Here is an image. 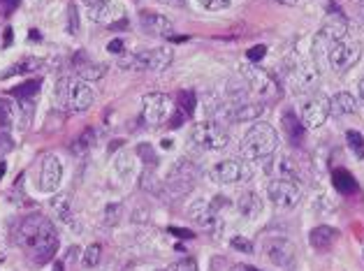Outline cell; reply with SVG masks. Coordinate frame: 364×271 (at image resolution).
<instances>
[{"instance_id":"1","label":"cell","mask_w":364,"mask_h":271,"mask_svg":"<svg viewBox=\"0 0 364 271\" xmlns=\"http://www.w3.org/2000/svg\"><path fill=\"white\" fill-rule=\"evenodd\" d=\"M14 241L38 262L47 265L58 250V232L54 223L42 214H31L21 218V223L14 230Z\"/></svg>"},{"instance_id":"2","label":"cell","mask_w":364,"mask_h":271,"mask_svg":"<svg viewBox=\"0 0 364 271\" xmlns=\"http://www.w3.org/2000/svg\"><path fill=\"white\" fill-rule=\"evenodd\" d=\"M54 98H56L58 109H63L68 114H77L91 107L95 100V93L91 86L84 79H79V77H63V79L56 84Z\"/></svg>"},{"instance_id":"3","label":"cell","mask_w":364,"mask_h":271,"mask_svg":"<svg viewBox=\"0 0 364 271\" xmlns=\"http://www.w3.org/2000/svg\"><path fill=\"white\" fill-rule=\"evenodd\" d=\"M279 146V135L274 126L264 123H253L248 128V133L242 139V155L246 160H269L274 151Z\"/></svg>"},{"instance_id":"4","label":"cell","mask_w":364,"mask_h":271,"mask_svg":"<svg viewBox=\"0 0 364 271\" xmlns=\"http://www.w3.org/2000/svg\"><path fill=\"white\" fill-rule=\"evenodd\" d=\"M174 54L172 49L167 47H156V49H146L139 51V54H128L121 58V67H130V70H146V72H163L172 65Z\"/></svg>"},{"instance_id":"5","label":"cell","mask_w":364,"mask_h":271,"mask_svg":"<svg viewBox=\"0 0 364 271\" xmlns=\"http://www.w3.org/2000/svg\"><path fill=\"white\" fill-rule=\"evenodd\" d=\"M346 33H348V21H346L343 14H330L327 16V21L323 23V28L316 33L314 38V56L316 60L321 56H327L330 54V49L336 45L339 40L346 38Z\"/></svg>"},{"instance_id":"6","label":"cell","mask_w":364,"mask_h":271,"mask_svg":"<svg viewBox=\"0 0 364 271\" xmlns=\"http://www.w3.org/2000/svg\"><path fill=\"white\" fill-rule=\"evenodd\" d=\"M191 142L195 146L204 148V151H220V148L228 146L230 135L223 126L216 123V121H200V123L193 126Z\"/></svg>"},{"instance_id":"7","label":"cell","mask_w":364,"mask_h":271,"mask_svg":"<svg viewBox=\"0 0 364 271\" xmlns=\"http://www.w3.org/2000/svg\"><path fill=\"white\" fill-rule=\"evenodd\" d=\"M200 177V167L191 158H181L179 162L170 170V177L165 181V188L172 197H183L188 192L195 181Z\"/></svg>"},{"instance_id":"8","label":"cell","mask_w":364,"mask_h":271,"mask_svg":"<svg viewBox=\"0 0 364 271\" xmlns=\"http://www.w3.org/2000/svg\"><path fill=\"white\" fill-rule=\"evenodd\" d=\"M174 111V100L167 93H149L141 100V118L146 126H163Z\"/></svg>"},{"instance_id":"9","label":"cell","mask_w":364,"mask_h":271,"mask_svg":"<svg viewBox=\"0 0 364 271\" xmlns=\"http://www.w3.org/2000/svg\"><path fill=\"white\" fill-rule=\"evenodd\" d=\"M330 98L323 93H309L304 95V100H301V121H304L306 128H321L325 126V121L330 118Z\"/></svg>"},{"instance_id":"10","label":"cell","mask_w":364,"mask_h":271,"mask_svg":"<svg viewBox=\"0 0 364 271\" xmlns=\"http://www.w3.org/2000/svg\"><path fill=\"white\" fill-rule=\"evenodd\" d=\"M267 192H269L272 204L281 209V211L295 209L301 202V186H299V181H292V179H274L269 183Z\"/></svg>"},{"instance_id":"11","label":"cell","mask_w":364,"mask_h":271,"mask_svg":"<svg viewBox=\"0 0 364 271\" xmlns=\"http://www.w3.org/2000/svg\"><path fill=\"white\" fill-rule=\"evenodd\" d=\"M362 56V45L355 40H339L336 45L330 49V54H327V60H330V67L334 70L336 74H343L348 72V70L358 63Z\"/></svg>"},{"instance_id":"12","label":"cell","mask_w":364,"mask_h":271,"mask_svg":"<svg viewBox=\"0 0 364 271\" xmlns=\"http://www.w3.org/2000/svg\"><path fill=\"white\" fill-rule=\"evenodd\" d=\"M242 74H244V84L248 86V91L257 98H274V95H279V86L277 82L272 79V77L260 70L255 63H244L242 65Z\"/></svg>"},{"instance_id":"13","label":"cell","mask_w":364,"mask_h":271,"mask_svg":"<svg viewBox=\"0 0 364 271\" xmlns=\"http://www.w3.org/2000/svg\"><path fill=\"white\" fill-rule=\"evenodd\" d=\"M264 255L269 258L272 265H277L281 269H290L297 260V248L286 237H274L264 241Z\"/></svg>"},{"instance_id":"14","label":"cell","mask_w":364,"mask_h":271,"mask_svg":"<svg viewBox=\"0 0 364 271\" xmlns=\"http://www.w3.org/2000/svg\"><path fill=\"white\" fill-rule=\"evenodd\" d=\"M318 79H321V72H318V67L314 63H297L290 70V86L299 95L314 93Z\"/></svg>"},{"instance_id":"15","label":"cell","mask_w":364,"mask_h":271,"mask_svg":"<svg viewBox=\"0 0 364 271\" xmlns=\"http://www.w3.org/2000/svg\"><path fill=\"white\" fill-rule=\"evenodd\" d=\"M86 10H88V19L95 23H105L107 28H121L123 23H128V21H123L121 7L114 3V0H100V3L86 7Z\"/></svg>"},{"instance_id":"16","label":"cell","mask_w":364,"mask_h":271,"mask_svg":"<svg viewBox=\"0 0 364 271\" xmlns=\"http://www.w3.org/2000/svg\"><path fill=\"white\" fill-rule=\"evenodd\" d=\"M262 111H264V104H262V102H253V100L239 102V104H230V102H225V107L218 111V116H220V118H225V121H232V123H244V121H255V118H260V116H262Z\"/></svg>"},{"instance_id":"17","label":"cell","mask_w":364,"mask_h":271,"mask_svg":"<svg viewBox=\"0 0 364 271\" xmlns=\"http://www.w3.org/2000/svg\"><path fill=\"white\" fill-rule=\"evenodd\" d=\"M60 179H63V165L56 158V155H44V160L40 165V179L38 186L42 192H54L58 188Z\"/></svg>"},{"instance_id":"18","label":"cell","mask_w":364,"mask_h":271,"mask_svg":"<svg viewBox=\"0 0 364 271\" xmlns=\"http://www.w3.org/2000/svg\"><path fill=\"white\" fill-rule=\"evenodd\" d=\"M139 23H141V31L149 35H156V38L170 40L174 33V23L158 12H139Z\"/></svg>"},{"instance_id":"19","label":"cell","mask_w":364,"mask_h":271,"mask_svg":"<svg viewBox=\"0 0 364 271\" xmlns=\"http://www.w3.org/2000/svg\"><path fill=\"white\" fill-rule=\"evenodd\" d=\"M209 177H211V181L228 186V183L242 181L244 177H248V174H246V167L239 160H223V162H218V165L211 167Z\"/></svg>"},{"instance_id":"20","label":"cell","mask_w":364,"mask_h":271,"mask_svg":"<svg viewBox=\"0 0 364 271\" xmlns=\"http://www.w3.org/2000/svg\"><path fill=\"white\" fill-rule=\"evenodd\" d=\"M73 67L77 70L79 79H84V82H97V79H102L105 72H107V67L100 65V63H95V60H91V58H86L84 54L75 56Z\"/></svg>"},{"instance_id":"21","label":"cell","mask_w":364,"mask_h":271,"mask_svg":"<svg viewBox=\"0 0 364 271\" xmlns=\"http://www.w3.org/2000/svg\"><path fill=\"white\" fill-rule=\"evenodd\" d=\"M281 121H283V130H286V137L290 139V144H295V146L304 144V135H306L304 121H301L292 109L283 111V118Z\"/></svg>"},{"instance_id":"22","label":"cell","mask_w":364,"mask_h":271,"mask_svg":"<svg viewBox=\"0 0 364 271\" xmlns=\"http://www.w3.org/2000/svg\"><path fill=\"white\" fill-rule=\"evenodd\" d=\"M188 216L200 227H207V230H211V227L218 225L216 223V209L211 206L209 202H204V199H198V202H193V206L188 209Z\"/></svg>"},{"instance_id":"23","label":"cell","mask_w":364,"mask_h":271,"mask_svg":"<svg viewBox=\"0 0 364 271\" xmlns=\"http://www.w3.org/2000/svg\"><path fill=\"white\" fill-rule=\"evenodd\" d=\"M336 239H339V232H336L334 227H330V225H318L309 234L311 246L318 248V250H327Z\"/></svg>"},{"instance_id":"24","label":"cell","mask_w":364,"mask_h":271,"mask_svg":"<svg viewBox=\"0 0 364 271\" xmlns=\"http://www.w3.org/2000/svg\"><path fill=\"white\" fill-rule=\"evenodd\" d=\"M330 109L334 116H348V114H355L358 111V100L353 98L350 93H336L334 98H330Z\"/></svg>"},{"instance_id":"25","label":"cell","mask_w":364,"mask_h":271,"mask_svg":"<svg viewBox=\"0 0 364 271\" xmlns=\"http://www.w3.org/2000/svg\"><path fill=\"white\" fill-rule=\"evenodd\" d=\"M332 183H334L336 192H341V195H355V192L360 190L358 181H355L353 174L346 172V170H334L332 172Z\"/></svg>"},{"instance_id":"26","label":"cell","mask_w":364,"mask_h":271,"mask_svg":"<svg viewBox=\"0 0 364 271\" xmlns=\"http://www.w3.org/2000/svg\"><path fill=\"white\" fill-rule=\"evenodd\" d=\"M239 211H242L244 218H257L262 211V199L255 195V192H244L242 197H239Z\"/></svg>"},{"instance_id":"27","label":"cell","mask_w":364,"mask_h":271,"mask_svg":"<svg viewBox=\"0 0 364 271\" xmlns=\"http://www.w3.org/2000/svg\"><path fill=\"white\" fill-rule=\"evenodd\" d=\"M40 89H42V82L40 79H28V82H23L19 86H14V89H10V98L21 100V102H28V100L35 98V95H38Z\"/></svg>"},{"instance_id":"28","label":"cell","mask_w":364,"mask_h":271,"mask_svg":"<svg viewBox=\"0 0 364 271\" xmlns=\"http://www.w3.org/2000/svg\"><path fill=\"white\" fill-rule=\"evenodd\" d=\"M51 209L63 223H73V209H70V197L68 195H56L51 199Z\"/></svg>"},{"instance_id":"29","label":"cell","mask_w":364,"mask_h":271,"mask_svg":"<svg viewBox=\"0 0 364 271\" xmlns=\"http://www.w3.org/2000/svg\"><path fill=\"white\" fill-rule=\"evenodd\" d=\"M346 142H348V148L353 151L355 158L364 160V137H362V133H358V130H348V133H346Z\"/></svg>"},{"instance_id":"30","label":"cell","mask_w":364,"mask_h":271,"mask_svg":"<svg viewBox=\"0 0 364 271\" xmlns=\"http://www.w3.org/2000/svg\"><path fill=\"white\" fill-rule=\"evenodd\" d=\"M42 67V60L40 58H26L19 60L14 67H10L3 77H12V74H26V72H33V70H40Z\"/></svg>"},{"instance_id":"31","label":"cell","mask_w":364,"mask_h":271,"mask_svg":"<svg viewBox=\"0 0 364 271\" xmlns=\"http://www.w3.org/2000/svg\"><path fill=\"white\" fill-rule=\"evenodd\" d=\"M277 172H279V179H292V181H299V170L297 165L292 162L290 158H281L277 165Z\"/></svg>"},{"instance_id":"32","label":"cell","mask_w":364,"mask_h":271,"mask_svg":"<svg viewBox=\"0 0 364 271\" xmlns=\"http://www.w3.org/2000/svg\"><path fill=\"white\" fill-rule=\"evenodd\" d=\"M100 258H102V246L100 243H91L86 250H84V267H97V262H100Z\"/></svg>"},{"instance_id":"33","label":"cell","mask_w":364,"mask_h":271,"mask_svg":"<svg viewBox=\"0 0 364 271\" xmlns=\"http://www.w3.org/2000/svg\"><path fill=\"white\" fill-rule=\"evenodd\" d=\"M14 123V107L10 100H0V128H10Z\"/></svg>"},{"instance_id":"34","label":"cell","mask_w":364,"mask_h":271,"mask_svg":"<svg viewBox=\"0 0 364 271\" xmlns=\"http://www.w3.org/2000/svg\"><path fill=\"white\" fill-rule=\"evenodd\" d=\"M121 204H107L105 206V214H102V223L107 225V227H114V225H119L121 221Z\"/></svg>"},{"instance_id":"35","label":"cell","mask_w":364,"mask_h":271,"mask_svg":"<svg viewBox=\"0 0 364 271\" xmlns=\"http://www.w3.org/2000/svg\"><path fill=\"white\" fill-rule=\"evenodd\" d=\"M176 104H179V109L186 114V116H191L193 109H195V95H193V91H181Z\"/></svg>"},{"instance_id":"36","label":"cell","mask_w":364,"mask_h":271,"mask_svg":"<svg viewBox=\"0 0 364 271\" xmlns=\"http://www.w3.org/2000/svg\"><path fill=\"white\" fill-rule=\"evenodd\" d=\"M114 167H117V172L121 174V177H130L132 172H135V167H132V158L130 155H119L117 158V162H114Z\"/></svg>"},{"instance_id":"37","label":"cell","mask_w":364,"mask_h":271,"mask_svg":"<svg viewBox=\"0 0 364 271\" xmlns=\"http://www.w3.org/2000/svg\"><path fill=\"white\" fill-rule=\"evenodd\" d=\"M165 271H198V262H195L193 258H183V260L172 262Z\"/></svg>"},{"instance_id":"38","label":"cell","mask_w":364,"mask_h":271,"mask_svg":"<svg viewBox=\"0 0 364 271\" xmlns=\"http://www.w3.org/2000/svg\"><path fill=\"white\" fill-rule=\"evenodd\" d=\"M93 142H95V133H93V130H86V133H84V135L79 137L77 142H75V146H73V148H75L77 153H84L86 148L91 146Z\"/></svg>"},{"instance_id":"39","label":"cell","mask_w":364,"mask_h":271,"mask_svg":"<svg viewBox=\"0 0 364 271\" xmlns=\"http://www.w3.org/2000/svg\"><path fill=\"white\" fill-rule=\"evenodd\" d=\"M267 56V45H255L246 51V58H248V63H260V60Z\"/></svg>"},{"instance_id":"40","label":"cell","mask_w":364,"mask_h":271,"mask_svg":"<svg viewBox=\"0 0 364 271\" xmlns=\"http://www.w3.org/2000/svg\"><path fill=\"white\" fill-rule=\"evenodd\" d=\"M137 153L141 155V160H144L146 165H154V162H156L154 148H151L149 144H139V146H137Z\"/></svg>"},{"instance_id":"41","label":"cell","mask_w":364,"mask_h":271,"mask_svg":"<svg viewBox=\"0 0 364 271\" xmlns=\"http://www.w3.org/2000/svg\"><path fill=\"white\" fill-rule=\"evenodd\" d=\"M232 0H200V5L204 7V10H223V7H228Z\"/></svg>"},{"instance_id":"42","label":"cell","mask_w":364,"mask_h":271,"mask_svg":"<svg viewBox=\"0 0 364 271\" xmlns=\"http://www.w3.org/2000/svg\"><path fill=\"white\" fill-rule=\"evenodd\" d=\"M232 248L242 250V253H253V243L248 239H244V237H235L232 239Z\"/></svg>"},{"instance_id":"43","label":"cell","mask_w":364,"mask_h":271,"mask_svg":"<svg viewBox=\"0 0 364 271\" xmlns=\"http://www.w3.org/2000/svg\"><path fill=\"white\" fill-rule=\"evenodd\" d=\"M14 148V142H12V137L10 135H0V158L3 155H7Z\"/></svg>"},{"instance_id":"44","label":"cell","mask_w":364,"mask_h":271,"mask_svg":"<svg viewBox=\"0 0 364 271\" xmlns=\"http://www.w3.org/2000/svg\"><path fill=\"white\" fill-rule=\"evenodd\" d=\"M68 16H70V33H77L79 31V19H77V7L75 5L68 7Z\"/></svg>"},{"instance_id":"45","label":"cell","mask_w":364,"mask_h":271,"mask_svg":"<svg viewBox=\"0 0 364 271\" xmlns=\"http://www.w3.org/2000/svg\"><path fill=\"white\" fill-rule=\"evenodd\" d=\"M16 5H19V0H0V12L10 14V12L16 10Z\"/></svg>"},{"instance_id":"46","label":"cell","mask_w":364,"mask_h":271,"mask_svg":"<svg viewBox=\"0 0 364 271\" xmlns=\"http://www.w3.org/2000/svg\"><path fill=\"white\" fill-rule=\"evenodd\" d=\"M107 49L112 51V54H123V42L121 40H112Z\"/></svg>"},{"instance_id":"47","label":"cell","mask_w":364,"mask_h":271,"mask_svg":"<svg viewBox=\"0 0 364 271\" xmlns=\"http://www.w3.org/2000/svg\"><path fill=\"white\" fill-rule=\"evenodd\" d=\"M163 5H170V7H183L186 0H161Z\"/></svg>"},{"instance_id":"48","label":"cell","mask_w":364,"mask_h":271,"mask_svg":"<svg viewBox=\"0 0 364 271\" xmlns=\"http://www.w3.org/2000/svg\"><path fill=\"white\" fill-rule=\"evenodd\" d=\"M232 271H260V269H255V267H248V265H235Z\"/></svg>"},{"instance_id":"49","label":"cell","mask_w":364,"mask_h":271,"mask_svg":"<svg viewBox=\"0 0 364 271\" xmlns=\"http://www.w3.org/2000/svg\"><path fill=\"white\" fill-rule=\"evenodd\" d=\"M172 234H179V237H193V232H183L181 227H172Z\"/></svg>"},{"instance_id":"50","label":"cell","mask_w":364,"mask_h":271,"mask_svg":"<svg viewBox=\"0 0 364 271\" xmlns=\"http://www.w3.org/2000/svg\"><path fill=\"white\" fill-rule=\"evenodd\" d=\"M277 3H281V5H286V7H295L299 0H277Z\"/></svg>"},{"instance_id":"51","label":"cell","mask_w":364,"mask_h":271,"mask_svg":"<svg viewBox=\"0 0 364 271\" xmlns=\"http://www.w3.org/2000/svg\"><path fill=\"white\" fill-rule=\"evenodd\" d=\"M95 3H100V0H84V5H86V7H91V5H95Z\"/></svg>"},{"instance_id":"52","label":"cell","mask_w":364,"mask_h":271,"mask_svg":"<svg viewBox=\"0 0 364 271\" xmlns=\"http://www.w3.org/2000/svg\"><path fill=\"white\" fill-rule=\"evenodd\" d=\"M3 172H5V165H3V162H0V177H3Z\"/></svg>"},{"instance_id":"53","label":"cell","mask_w":364,"mask_h":271,"mask_svg":"<svg viewBox=\"0 0 364 271\" xmlns=\"http://www.w3.org/2000/svg\"><path fill=\"white\" fill-rule=\"evenodd\" d=\"M360 5H362V7H364V0H360Z\"/></svg>"}]
</instances>
